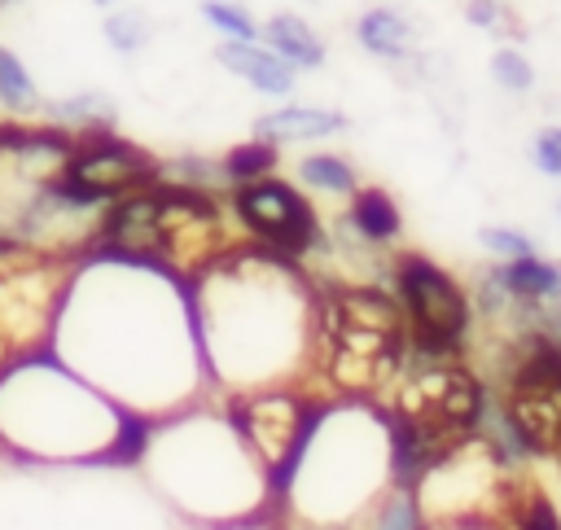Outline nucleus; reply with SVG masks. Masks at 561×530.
Segmentation results:
<instances>
[{
    "label": "nucleus",
    "mask_w": 561,
    "mask_h": 530,
    "mask_svg": "<svg viewBox=\"0 0 561 530\" xmlns=\"http://www.w3.org/2000/svg\"><path fill=\"white\" fill-rule=\"evenodd\" d=\"M263 44L289 61L294 70H316L324 66V39L316 35V26L302 18V13H272L263 22Z\"/></svg>",
    "instance_id": "obj_11"
},
{
    "label": "nucleus",
    "mask_w": 561,
    "mask_h": 530,
    "mask_svg": "<svg viewBox=\"0 0 561 530\" xmlns=\"http://www.w3.org/2000/svg\"><path fill=\"white\" fill-rule=\"evenodd\" d=\"M53 127H83V131H105L114 123V101L105 92H75L61 101L44 105Z\"/></svg>",
    "instance_id": "obj_15"
},
{
    "label": "nucleus",
    "mask_w": 561,
    "mask_h": 530,
    "mask_svg": "<svg viewBox=\"0 0 561 530\" xmlns=\"http://www.w3.org/2000/svg\"><path fill=\"white\" fill-rule=\"evenodd\" d=\"M394 298L408 315L412 355H425V359H456L460 355L469 324H473V311H469V298L451 272H443L425 254H399Z\"/></svg>",
    "instance_id": "obj_3"
},
{
    "label": "nucleus",
    "mask_w": 561,
    "mask_h": 530,
    "mask_svg": "<svg viewBox=\"0 0 561 530\" xmlns=\"http://www.w3.org/2000/svg\"><path fill=\"white\" fill-rule=\"evenodd\" d=\"M202 18H206L224 39H259V22H254L241 4H232V0H206V4H202Z\"/></svg>",
    "instance_id": "obj_22"
},
{
    "label": "nucleus",
    "mask_w": 561,
    "mask_h": 530,
    "mask_svg": "<svg viewBox=\"0 0 561 530\" xmlns=\"http://www.w3.org/2000/svg\"><path fill=\"white\" fill-rule=\"evenodd\" d=\"M491 79H495V88H504V92L522 96V92H530V88H535V66H530V57H526L522 48L504 44V48H495V53H491Z\"/></svg>",
    "instance_id": "obj_21"
},
{
    "label": "nucleus",
    "mask_w": 561,
    "mask_h": 530,
    "mask_svg": "<svg viewBox=\"0 0 561 530\" xmlns=\"http://www.w3.org/2000/svg\"><path fill=\"white\" fill-rule=\"evenodd\" d=\"M153 180H158L153 153L110 131H83V140H75L70 153L57 162V175L48 180V197L70 210H83V206H110Z\"/></svg>",
    "instance_id": "obj_4"
},
{
    "label": "nucleus",
    "mask_w": 561,
    "mask_h": 530,
    "mask_svg": "<svg viewBox=\"0 0 561 530\" xmlns=\"http://www.w3.org/2000/svg\"><path fill=\"white\" fill-rule=\"evenodd\" d=\"M298 180L311 184V188H320V193H337V197L355 193V166H351L342 153H333V149L307 153V158L298 162Z\"/></svg>",
    "instance_id": "obj_16"
},
{
    "label": "nucleus",
    "mask_w": 561,
    "mask_h": 530,
    "mask_svg": "<svg viewBox=\"0 0 561 530\" xmlns=\"http://www.w3.org/2000/svg\"><path fill=\"white\" fill-rule=\"evenodd\" d=\"M478 241L491 254H500V258H526V254H535V241L526 232H517V228H482Z\"/></svg>",
    "instance_id": "obj_23"
},
{
    "label": "nucleus",
    "mask_w": 561,
    "mask_h": 530,
    "mask_svg": "<svg viewBox=\"0 0 561 530\" xmlns=\"http://www.w3.org/2000/svg\"><path fill=\"white\" fill-rule=\"evenodd\" d=\"M346 219H351V228H355L368 245H386V241H394L399 228H403V215H399V206H394V197H390L386 188H355Z\"/></svg>",
    "instance_id": "obj_14"
},
{
    "label": "nucleus",
    "mask_w": 561,
    "mask_h": 530,
    "mask_svg": "<svg viewBox=\"0 0 561 530\" xmlns=\"http://www.w3.org/2000/svg\"><path fill=\"white\" fill-rule=\"evenodd\" d=\"M491 285L504 302H522V307H543V302H561V267L552 258L526 254V258H504L491 272Z\"/></svg>",
    "instance_id": "obj_9"
},
{
    "label": "nucleus",
    "mask_w": 561,
    "mask_h": 530,
    "mask_svg": "<svg viewBox=\"0 0 561 530\" xmlns=\"http://www.w3.org/2000/svg\"><path fill=\"white\" fill-rule=\"evenodd\" d=\"M530 162L543 175H561V127H539L530 136Z\"/></svg>",
    "instance_id": "obj_24"
},
{
    "label": "nucleus",
    "mask_w": 561,
    "mask_h": 530,
    "mask_svg": "<svg viewBox=\"0 0 561 530\" xmlns=\"http://www.w3.org/2000/svg\"><path fill=\"white\" fill-rule=\"evenodd\" d=\"M346 127V114L324 105H280L263 118H254V136L267 145H294V140H324Z\"/></svg>",
    "instance_id": "obj_10"
},
{
    "label": "nucleus",
    "mask_w": 561,
    "mask_h": 530,
    "mask_svg": "<svg viewBox=\"0 0 561 530\" xmlns=\"http://www.w3.org/2000/svg\"><path fill=\"white\" fill-rule=\"evenodd\" d=\"M215 61L224 70H232L237 79H245L263 96H289L294 79H298V70L289 61H280L267 44H254V39H224L215 48Z\"/></svg>",
    "instance_id": "obj_8"
},
{
    "label": "nucleus",
    "mask_w": 561,
    "mask_h": 530,
    "mask_svg": "<svg viewBox=\"0 0 561 530\" xmlns=\"http://www.w3.org/2000/svg\"><path fill=\"white\" fill-rule=\"evenodd\" d=\"M232 215L276 258H298L320 241V219H316L311 201L276 175H259V180L237 184L232 188Z\"/></svg>",
    "instance_id": "obj_5"
},
{
    "label": "nucleus",
    "mask_w": 561,
    "mask_h": 530,
    "mask_svg": "<svg viewBox=\"0 0 561 530\" xmlns=\"http://www.w3.org/2000/svg\"><path fill=\"white\" fill-rule=\"evenodd\" d=\"M101 31H105L110 48H118V53H136V48L149 44L153 22H149L145 9H118V13H110V18L101 22Z\"/></svg>",
    "instance_id": "obj_20"
},
{
    "label": "nucleus",
    "mask_w": 561,
    "mask_h": 530,
    "mask_svg": "<svg viewBox=\"0 0 561 530\" xmlns=\"http://www.w3.org/2000/svg\"><path fill=\"white\" fill-rule=\"evenodd\" d=\"M373 530H425V512H421L416 491L394 486V491L377 504V512H373Z\"/></svg>",
    "instance_id": "obj_19"
},
{
    "label": "nucleus",
    "mask_w": 561,
    "mask_h": 530,
    "mask_svg": "<svg viewBox=\"0 0 561 530\" xmlns=\"http://www.w3.org/2000/svg\"><path fill=\"white\" fill-rule=\"evenodd\" d=\"M0 105H4L9 114H31V110H39V88H35L31 70H26L22 57L9 53L4 44H0Z\"/></svg>",
    "instance_id": "obj_17"
},
{
    "label": "nucleus",
    "mask_w": 561,
    "mask_h": 530,
    "mask_svg": "<svg viewBox=\"0 0 561 530\" xmlns=\"http://www.w3.org/2000/svg\"><path fill=\"white\" fill-rule=\"evenodd\" d=\"M280 162V149L267 145V140H245V145H232L219 162V171L232 180V184H245V180H259V175H272V166Z\"/></svg>",
    "instance_id": "obj_18"
},
{
    "label": "nucleus",
    "mask_w": 561,
    "mask_h": 530,
    "mask_svg": "<svg viewBox=\"0 0 561 530\" xmlns=\"http://www.w3.org/2000/svg\"><path fill=\"white\" fill-rule=\"evenodd\" d=\"M403 377L390 407V473L416 491L443 460L465 451L482 425L486 390L456 359H425Z\"/></svg>",
    "instance_id": "obj_1"
},
{
    "label": "nucleus",
    "mask_w": 561,
    "mask_h": 530,
    "mask_svg": "<svg viewBox=\"0 0 561 530\" xmlns=\"http://www.w3.org/2000/svg\"><path fill=\"white\" fill-rule=\"evenodd\" d=\"M355 39L364 53L381 57V61H399L408 57V44H412V22L390 9V4H373L355 18Z\"/></svg>",
    "instance_id": "obj_12"
},
{
    "label": "nucleus",
    "mask_w": 561,
    "mask_h": 530,
    "mask_svg": "<svg viewBox=\"0 0 561 530\" xmlns=\"http://www.w3.org/2000/svg\"><path fill=\"white\" fill-rule=\"evenodd\" d=\"M465 18H469L473 26H482V31H500V26H504L500 0H469V4H465Z\"/></svg>",
    "instance_id": "obj_25"
},
{
    "label": "nucleus",
    "mask_w": 561,
    "mask_h": 530,
    "mask_svg": "<svg viewBox=\"0 0 561 530\" xmlns=\"http://www.w3.org/2000/svg\"><path fill=\"white\" fill-rule=\"evenodd\" d=\"M557 460H561V451H557Z\"/></svg>",
    "instance_id": "obj_28"
},
{
    "label": "nucleus",
    "mask_w": 561,
    "mask_h": 530,
    "mask_svg": "<svg viewBox=\"0 0 561 530\" xmlns=\"http://www.w3.org/2000/svg\"><path fill=\"white\" fill-rule=\"evenodd\" d=\"M412 355L408 315L373 285H329L316 302V364L342 394L386 390Z\"/></svg>",
    "instance_id": "obj_2"
},
{
    "label": "nucleus",
    "mask_w": 561,
    "mask_h": 530,
    "mask_svg": "<svg viewBox=\"0 0 561 530\" xmlns=\"http://www.w3.org/2000/svg\"><path fill=\"white\" fill-rule=\"evenodd\" d=\"M53 298L57 289L48 280V263L35 258L31 250L0 241V359L22 350L31 333L44 329Z\"/></svg>",
    "instance_id": "obj_7"
},
{
    "label": "nucleus",
    "mask_w": 561,
    "mask_h": 530,
    "mask_svg": "<svg viewBox=\"0 0 561 530\" xmlns=\"http://www.w3.org/2000/svg\"><path fill=\"white\" fill-rule=\"evenodd\" d=\"M96 4H114V0H96Z\"/></svg>",
    "instance_id": "obj_27"
},
{
    "label": "nucleus",
    "mask_w": 561,
    "mask_h": 530,
    "mask_svg": "<svg viewBox=\"0 0 561 530\" xmlns=\"http://www.w3.org/2000/svg\"><path fill=\"white\" fill-rule=\"evenodd\" d=\"M232 420L241 438L254 447V456L263 460V469L276 482H289L316 429V416L307 412V403L298 394H250L232 407Z\"/></svg>",
    "instance_id": "obj_6"
},
{
    "label": "nucleus",
    "mask_w": 561,
    "mask_h": 530,
    "mask_svg": "<svg viewBox=\"0 0 561 530\" xmlns=\"http://www.w3.org/2000/svg\"><path fill=\"white\" fill-rule=\"evenodd\" d=\"M557 219H561V197H557Z\"/></svg>",
    "instance_id": "obj_26"
},
{
    "label": "nucleus",
    "mask_w": 561,
    "mask_h": 530,
    "mask_svg": "<svg viewBox=\"0 0 561 530\" xmlns=\"http://www.w3.org/2000/svg\"><path fill=\"white\" fill-rule=\"evenodd\" d=\"M500 521H504V530H561V512H557L552 495L530 482L500 486Z\"/></svg>",
    "instance_id": "obj_13"
}]
</instances>
